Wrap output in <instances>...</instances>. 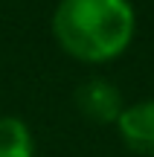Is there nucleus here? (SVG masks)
I'll use <instances>...</instances> for the list:
<instances>
[{
	"label": "nucleus",
	"mask_w": 154,
	"mask_h": 157,
	"mask_svg": "<svg viewBox=\"0 0 154 157\" xmlns=\"http://www.w3.org/2000/svg\"><path fill=\"white\" fill-rule=\"evenodd\" d=\"M55 44L79 64H111L131 47L137 12L131 0H58L50 17Z\"/></svg>",
	"instance_id": "f257e3e1"
},
{
	"label": "nucleus",
	"mask_w": 154,
	"mask_h": 157,
	"mask_svg": "<svg viewBox=\"0 0 154 157\" xmlns=\"http://www.w3.org/2000/svg\"><path fill=\"white\" fill-rule=\"evenodd\" d=\"M73 105L87 122L93 125H114L119 119L125 99H122V90L116 87L111 78L105 76H90L76 87L73 93Z\"/></svg>",
	"instance_id": "f03ea898"
},
{
	"label": "nucleus",
	"mask_w": 154,
	"mask_h": 157,
	"mask_svg": "<svg viewBox=\"0 0 154 157\" xmlns=\"http://www.w3.org/2000/svg\"><path fill=\"white\" fill-rule=\"evenodd\" d=\"M114 125L128 151L140 157H154V99H140L125 105Z\"/></svg>",
	"instance_id": "7ed1b4c3"
},
{
	"label": "nucleus",
	"mask_w": 154,
	"mask_h": 157,
	"mask_svg": "<svg viewBox=\"0 0 154 157\" xmlns=\"http://www.w3.org/2000/svg\"><path fill=\"white\" fill-rule=\"evenodd\" d=\"M0 157H35V134L15 113L0 117Z\"/></svg>",
	"instance_id": "20e7f679"
}]
</instances>
